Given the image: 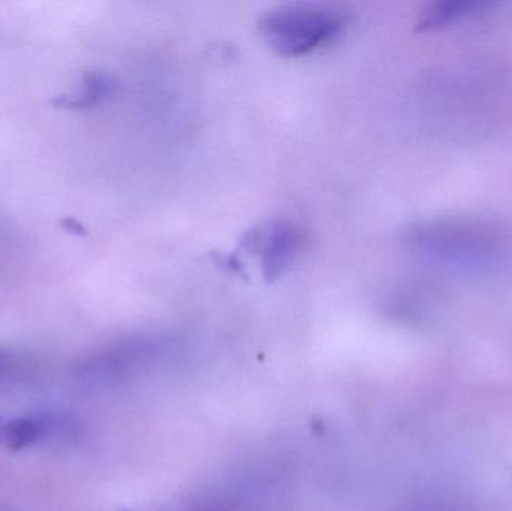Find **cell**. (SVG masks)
<instances>
[{
    "label": "cell",
    "mask_w": 512,
    "mask_h": 511,
    "mask_svg": "<svg viewBox=\"0 0 512 511\" xmlns=\"http://www.w3.org/2000/svg\"><path fill=\"white\" fill-rule=\"evenodd\" d=\"M246 245L261 261L262 275L271 282L291 266L301 245V233L292 222L273 221L256 228L246 239Z\"/></svg>",
    "instance_id": "2"
},
{
    "label": "cell",
    "mask_w": 512,
    "mask_h": 511,
    "mask_svg": "<svg viewBox=\"0 0 512 511\" xmlns=\"http://www.w3.org/2000/svg\"><path fill=\"white\" fill-rule=\"evenodd\" d=\"M63 230L69 231L71 234H75V236H84L86 234V230H84L83 225L74 218H66L60 222Z\"/></svg>",
    "instance_id": "7"
},
{
    "label": "cell",
    "mask_w": 512,
    "mask_h": 511,
    "mask_svg": "<svg viewBox=\"0 0 512 511\" xmlns=\"http://www.w3.org/2000/svg\"><path fill=\"white\" fill-rule=\"evenodd\" d=\"M345 14L325 3H291L271 9L259 21L267 44L286 57L313 53L342 33Z\"/></svg>",
    "instance_id": "1"
},
{
    "label": "cell",
    "mask_w": 512,
    "mask_h": 511,
    "mask_svg": "<svg viewBox=\"0 0 512 511\" xmlns=\"http://www.w3.org/2000/svg\"><path fill=\"white\" fill-rule=\"evenodd\" d=\"M32 368L33 362L26 354L0 347V386L26 378Z\"/></svg>",
    "instance_id": "6"
},
{
    "label": "cell",
    "mask_w": 512,
    "mask_h": 511,
    "mask_svg": "<svg viewBox=\"0 0 512 511\" xmlns=\"http://www.w3.org/2000/svg\"><path fill=\"white\" fill-rule=\"evenodd\" d=\"M65 416L51 413L29 414L17 419H0V444L9 450H24L48 438L60 437L71 429Z\"/></svg>",
    "instance_id": "3"
},
{
    "label": "cell",
    "mask_w": 512,
    "mask_h": 511,
    "mask_svg": "<svg viewBox=\"0 0 512 511\" xmlns=\"http://www.w3.org/2000/svg\"><path fill=\"white\" fill-rule=\"evenodd\" d=\"M113 89L114 81L110 75L102 71L87 72L83 77L81 89L77 93L54 96L51 105L56 108H69V110L93 107L111 95Z\"/></svg>",
    "instance_id": "4"
},
{
    "label": "cell",
    "mask_w": 512,
    "mask_h": 511,
    "mask_svg": "<svg viewBox=\"0 0 512 511\" xmlns=\"http://www.w3.org/2000/svg\"><path fill=\"white\" fill-rule=\"evenodd\" d=\"M483 3L462 2V0H451V2H438L430 5L421 15L418 21V30L438 29L445 26L456 18L463 17L468 12L480 8Z\"/></svg>",
    "instance_id": "5"
}]
</instances>
